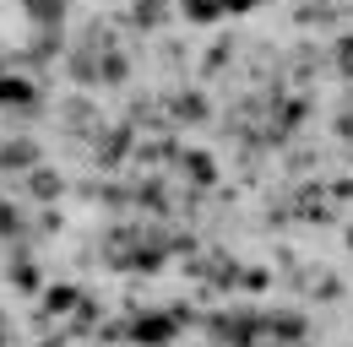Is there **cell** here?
I'll list each match as a JSON object with an SVG mask.
<instances>
[{
    "label": "cell",
    "mask_w": 353,
    "mask_h": 347,
    "mask_svg": "<svg viewBox=\"0 0 353 347\" xmlns=\"http://www.w3.org/2000/svg\"><path fill=\"white\" fill-rule=\"evenodd\" d=\"M0 169H39V147L33 141H6L0 147Z\"/></svg>",
    "instance_id": "1"
},
{
    "label": "cell",
    "mask_w": 353,
    "mask_h": 347,
    "mask_svg": "<svg viewBox=\"0 0 353 347\" xmlns=\"http://www.w3.org/2000/svg\"><path fill=\"white\" fill-rule=\"evenodd\" d=\"M28 17H33L39 28H60V17H65V0H28Z\"/></svg>",
    "instance_id": "2"
},
{
    "label": "cell",
    "mask_w": 353,
    "mask_h": 347,
    "mask_svg": "<svg viewBox=\"0 0 353 347\" xmlns=\"http://www.w3.org/2000/svg\"><path fill=\"white\" fill-rule=\"evenodd\" d=\"M33 174V196H54L60 190V179H49V169H28Z\"/></svg>",
    "instance_id": "3"
}]
</instances>
